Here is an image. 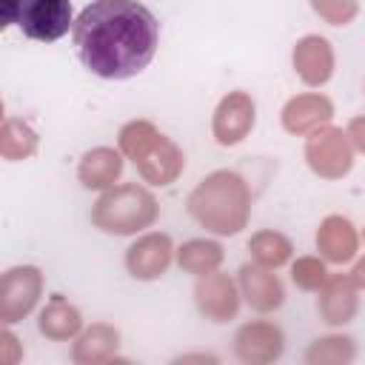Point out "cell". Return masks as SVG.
Segmentation results:
<instances>
[{"mask_svg":"<svg viewBox=\"0 0 365 365\" xmlns=\"http://www.w3.org/2000/svg\"><path fill=\"white\" fill-rule=\"evenodd\" d=\"M160 23L137 0H94L74 20V46L88 71L106 80L140 74L157 54Z\"/></svg>","mask_w":365,"mask_h":365,"instance_id":"1","label":"cell"},{"mask_svg":"<svg viewBox=\"0 0 365 365\" xmlns=\"http://www.w3.org/2000/svg\"><path fill=\"white\" fill-rule=\"evenodd\" d=\"M188 214L211 234L234 237L248 225L251 191L237 171H214L188 194Z\"/></svg>","mask_w":365,"mask_h":365,"instance_id":"2","label":"cell"},{"mask_svg":"<svg viewBox=\"0 0 365 365\" xmlns=\"http://www.w3.org/2000/svg\"><path fill=\"white\" fill-rule=\"evenodd\" d=\"M157 220V200L148 188L125 182L108 188L91 208V222L106 234H137Z\"/></svg>","mask_w":365,"mask_h":365,"instance_id":"3","label":"cell"},{"mask_svg":"<svg viewBox=\"0 0 365 365\" xmlns=\"http://www.w3.org/2000/svg\"><path fill=\"white\" fill-rule=\"evenodd\" d=\"M305 160L317 177L339 180L354 165V143H351L348 131L322 125V128L311 131V137L305 143Z\"/></svg>","mask_w":365,"mask_h":365,"instance_id":"4","label":"cell"},{"mask_svg":"<svg viewBox=\"0 0 365 365\" xmlns=\"http://www.w3.org/2000/svg\"><path fill=\"white\" fill-rule=\"evenodd\" d=\"M43 294V274L34 265L9 268L0 279V319L6 325L29 317Z\"/></svg>","mask_w":365,"mask_h":365,"instance_id":"5","label":"cell"},{"mask_svg":"<svg viewBox=\"0 0 365 365\" xmlns=\"http://www.w3.org/2000/svg\"><path fill=\"white\" fill-rule=\"evenodd\" d=\"M254 120H257V106H254L251 94L228 91L220 100V106L214 111V120H211L214 140L220 145H237V143H242L251 134Z\"/></svg>","mask_w":365,"mask_h":365,"instance_id":"6","label":"cell"},{"mask_svg":"<svg viewBox=\"0 0 365 365\" xmlns=\"http://www.w3.org/2000/svg\"><path fill=\"white\" fill-rule=\"evenodd\" d=\"M71 26V0H29L20 17L23 34L40 43L60 40Z\"/></svg>","mask_w":365,"mask_h":365,"instance_id":"7","label":"cell"},{"mask_svg":"<svg viewBox=\"0 0 365 365\" xmlns=\"http://www.w3.org/2000/svg\"><path fill=\"white\" fill-rule=\"evenodd\" d=\"M285 348V336H282V328L274 325V322H265V319H254V322H245L237 336H234V351L242 362L248 365H265V362H274L279 359Z\"/></svg>","mask_w":365,"mask_h":365,"instance_id":"8","label":"cell"},{"mask_svg":"<svg viewBox=\"0 0 365 365\" xmlns=\"http://www.w3.org/2000/svg\"><path fill=\"white\" fill-rule=\"evenodd\" d=\"M194 299H197L200 314L205 319H211V322H228L240 311L237 285H234V279L228 274H220V271H211V274L197 279Z\"/></svg>","mask_w":365,"mask_h":365,"instance_id":"9","label":"cell"},{"mask_svg":"<svg viewBox=\"0 0 365 365\" xmlns=\"http://www.w3.org/2000/svg\"><path fill=\"white\" fill-rule=\"evenodd\" d=\"M140 177L151 185H171L182 168H185V154L180 151V145L174 140H168L165 134H157L151 140V145L134 160Z\"/></svg>","mask_w":365,"mask_h":365,"instance_id":"10","label":"cell"},{"mask_svg":"<svg viewBox=\"0 0 365 365\" xmlns=\"http://www.w3.org/2000/svg\"><path fill=\"white\" fill-rule=\"evenodd\" d=\"M174 257V245L168 234H145L125 251V268L134 279H157L168 271Z\"/></svg>","mask_w":365,"mask_h":365,"instance_id":"11","label":"cell"},{"mask_svg":"<svg viewBox=\"0 0 365 365\" xmlns=\"http://www.w3.org/2000/svg\"><path fill=\"white\" fill-rule=\"evenodd\" d=\"M240 288H242L245 302L262 314L277 311L285 302V288L279 277L268 265H259V262H245L240 268Z\"/></svg>","mask_w":365,"mask_h":365,"instance_id":"12","label":"cell"},{"mask_svg":"<svg viewBox=\"0 0 365 365\" xmlns=\"http://www.w3.org/2000/svg\"><path fill=\"white\" fill-rule=\"evenodd\" d=\"M334 117V103L325 94H297L282 108V125L288 134H311L328 125Z\"/></svg>","mask_w":365,"mask_h":365,"instance_id":"13","label":"cell"},{"mask_svg":"<svg viewBox=\"0 0 365 365\" xmlns=\"http://www.w3.org/2000/svg\"><path fill=\"white\" fill-rule=\"evenodd\" d=\"M359 297L351 274H334L319 288V317L328 325H348L356 317Z\"/></svg>","mask_w":365,"mask_h":365,"instance_id":"14","label":"cell"},{"mask_svg":"<svg viewBox=\"0 0 365 365\" xmlns=\"http://www.w3.org/2000/svg\"><path fill=\"white\" fill-rule=\"evenodd\" d=\"M294 68L308 86H322L334 74V48L325 37L308 34L294 46Z\"/></svg>","mask_w":365,"mask_h":365,"instance_id":"15","label":"cell"},{"mask_svg":"<svg viewBox=\"0 0 365 365\" xmlns=\"http://www.w3.org/2000/svg\"><path fill=\"white\" fill-rule=\"evenodd\" d=\"M356 245H359V237H356V228L351 225V220L339 217V214H331L319 222L317 228V248L319 254L328 259V262H348L354 259L356 254Z\"/></svg>","mask_w":365,"mask_h":365,"instance_id":"16","label":"cell"},{"mask_svg":"<svg viewBox=\"0 0 365 365\" xmlns=\"http://www.w3.org/2000/svg\"><path fill=\"white\" fill-rule=\"evenodd\" d=\"M123 151H114L108 145L91 148L83 154L77 165V177L86 188H111L123 174Z\"/></svg>","mask_w":365,"mask_h":365,"instance_id":"17","label":"cell"},{"mask_svg":"<svg viewBox=\"0 0 365 365\" xmlns=\"http://www.w3.org/2000/svg\"><path fill=\"white\" fill-rule=\"evenodd\" d=\"M117 348H120V331L114 325L94 322L77 336L71 356L77 365H100V362H108L117 354Z\"/></svg>","mask_w":365,"mask_h":365,"instance_id":"18","label":"cell"},{"mask_svg":"<svg viewBox=\"0 0 365 365\" xmlns=\"http://www.w3.org/2000/svg\"><path fill=\"white\" fill-rule=\"evenodd\" d=\"M83 319H80V311L63 297V294H54L51 302L40 311V319H37V328L43 336L48 339H71L77 331H80Z\"/></svg>","mask_w":365,"mask_h":365,"instance_id":"19","label":"cell"},{"mask_svg":"<svg viewBox=\"0 0 365 365\" xmlns=\"http://www.w3.org/2000/svg\"><path fill=\"white\" fill-rule=\"evenodd\" d=\"M177 262L182 271L194 277H205L220 268L222 262V245L214 240H188L177 248Z\"/></svg>","mask_w":365,"mask_h":365,"instance_id":"20","label":"cell"},{"mask_svg":"<svg viewBox=\"0 0 365 365\" xmlns=\"http://www.w3.org/2000/svg\"><path fill=\"white\" fill-rule=\"evenodd\" d=\"M248 251H251L254 262L268 265V268H279V265H285V262L291 259L294 245H291V240H288L285 234L265 228V231H257V234L248 240Z\"/></svg>","mask_w":365,"mask_h":365,"instance_id":"21","label":"cell"},{"mask_svg":"<svg viewBox=\"0 0 365 365\" xmlns=\"http://www.w3.org/2000/svg\"><path fill=\"white\" fill-rule=\"evenodd\" d=\"M37 151V134L29 123L9 117L0 128V154L3 160H26Z\"/></svg>","mask_w":365,"mask_h":365,"instance_id":"22","label":"cell"},{"mask_svg":"<svg viewBox=\"0 0 365 365\" xmlns=\"http://www.w3.org/2000/svg\"><path fill=\"white\" fill-rule=\"evenodd\" d=\"M354 354L356 348L351 336L331 334V336H319L311 342V348L305 351V362L308 365H345L354 359Z\"/></svg>","mask_w":365,"mask_h":365,"instance_id":"23","label":"cell"},{"mask_svg":"<svg viewBox=\"0 0 365 365\" xmlns=\"http://www.w3.org/2000/svg\"><path fill=\"white\" fill-rule=\"evenodd\" d=\"M160 131L154 128V123H148V120H131V123H125L123 128H120V151L128 157V160H137L148 145H151V140L157 137Z\"/></svg>","mask_w":365,"mask_h":365,"instance_id":"24","label":"cell"},{"mask_svg":"<svg viewBox=\"0 0 365 365\" xmlns=\"http://www.w3.org/2000/svg\"><path fill=\"white\" fill-rule=\"evenodd\" d=\"M291 279L297 288L302 291H319L328 279V271H325V262L317 259V257H299L291 268Z\"/></svg>","mask_w":365,"mask_h":365,"instance_id":"25","label":"cell"},{"mask_svg":"<svg viewBox=\"0 0 365 365\" xmlns=\"http://www.w3.org/2000/svg\"><path fill=\"white\" fill-rule=\"evenodd\" d=\"M311 6L331 26H348L359 11V0H311Z\"/></svg>","mask_w":365,"mask_h":365,"instance_id":"26","label":"cell"},{"mask_svg":"<svg viewBox=\"0 0 365 365\" xmlns=\"http://www.w3.org/2000/svg\"><path fill=\"white\" fill-rule=\"evenodd\" d=\"M20 356H23V348L17 345V336L11 331H3L0 334V362L3 365H14Z\"/></svg>","mask_w":365,"mask_h":365,"instance_id":"27","label":"cell"},{"mask_svg":"<svg viewBox=\"0 0 365 365\" xmlns=\"http://www.w3.org/2000/svg\"><path fill=\"white\" fill-rule=\"evenodd\" d=\"M29 0H3V26H11V23H20L23 17V9H26Z\"/></svg>","mask_w":365,"mask_h":365,"instance_id":"28","label":"cell"},{"mask_svg":"<svg viewBox=\"0 0 365 365\" xmlns=\"http://www.w3.org/2000/svg\"><path fill=\"white\" fill-rule=\"evenodd\" d=\"M348 137H351L354 148L365 151V117H354V120L348 123Z\"/></svg>","mask_w":365,"mask_h":365,"instance_id":"29","label":"cell"},{"mask_svg":"<svg viewBox=\"0 0 365 365\" xmlns=\"http://www.w3.org/2000/svg\"><path fill=\"white\" fill-rule=\"evenodd\" d=\"M351 279H354L356 288H365V257L356 259V265L351 268Z\"/></svg>","mask_w":365,"mask_h":365,"instance_id":"30","label":"cell"},{"mask_svg":"<svg viewBox=\"0 0 365 365\" xmlns=\"http://www.w3.org/2000/svg\"><path fill=\"white\" fill-rule=\"evenodd\" d=\"M362 237H365V228H362Z\"/></svg>","mask_w":365,"mask_h":365,"instance_id":"31","label":"cell"}]
</instances>
